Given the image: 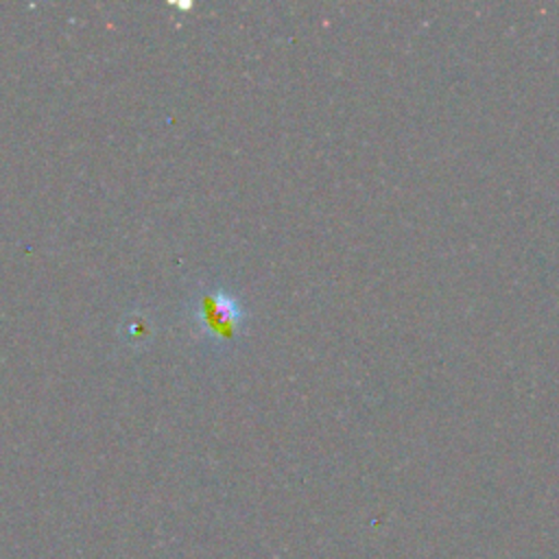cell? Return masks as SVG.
Instances as JSON below:
<instances>
[{
    "label": "cell",
    "mask_w": 559,
    "mask_h": 559,
    "mask_svg": "<svg viewBox=\"0 0 559 559\" xmlns=\"http://www.w3.org/2000/svg\"><path fill=\"white\" fill-rule=\"evenodd\" d=\"M197 319L201 321V325L207 334L227 338L238 328L242 312H240L238 301L231 295H227L223 290H212V293L203 295V299L199 301Z\"/></svg>",
    "instance_id": "obj_1"
}]
</instances>
